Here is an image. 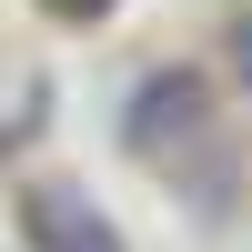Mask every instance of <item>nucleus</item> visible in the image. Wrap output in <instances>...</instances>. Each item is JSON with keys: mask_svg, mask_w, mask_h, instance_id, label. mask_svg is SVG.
Instances as JSON below:
<instances>
[{"mask_svg": "<svg viewBox=\"0 0 252 252\" xmlns=\"http://www.w3.org/2000/svg\"><path fill=\"white\" fill-rule=\"evenodd\" d=\"M121 141H131L141 161L202 152V141H212V91H202V71H141L131 101H121Z\"/></svg>", "mask_w": 252, "mask_h": 252, "instance_id": "f257e3e1", "label": "nucleus"}, {"mask_svg": "<svg viewBox=\"0 0 252 252\" xmlns=\"http://www.w3.org/2000/svg\"><path fill=\"white\" fill-rule=\"evenodd\" d=\"M20 212H31V242L40 252H121V232L101 222V202L81 192V182H40Z\"/></svg>", "mask_w": 252, "mask_h": 252, "instance_id": "f03ea898", "label": "nucleus"}, {"mask_svg": "<svg viewBox=\"0 0 252 252\" xmlns=\"http://www.w3.org/2000/svg\"><path fill=\"white\" fill-rule=\"evenodd\" d=\"M222 71H232V91L252 101V10H232V20H222Z\"/></svg>", "mask_w": 252, "mask_h": 252, "instance_id": "7ed1b4c3", "label": "nucleus"}]
</instances>
